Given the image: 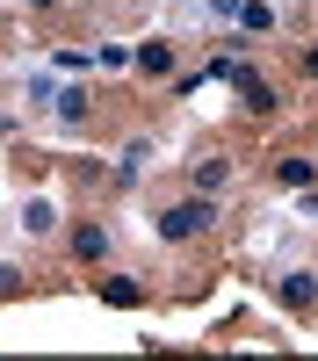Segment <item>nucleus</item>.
I'll return each instance as SVG.
<instances>
[{"mask_svg":"<svg viewBox=\"0 0 318 361\" xmlns=\"http://www.w3.org/2000/svg\"><path fill=\"white\" fill-rule=\"evenodd\" d=\"M29 8H58V0H29Z\"/></svg>","mask_w":318,"mask_h":361,"instance_id":"4468645a","label":"nucleus"},{"mask_svg":"<svg viewBox=\"0 0 318 361\" xmlns=\"http://www.w3.org/2000/svg\"><path fill=\"white\" fill-rule=\"evenodd\" d=\"M73 253H80V260H109V231H102V224H80V231H73Z\"/></svg>","mask_w":318,"mask_h":361,"instance_id":"39448f33","label":"nucleus"},{"mask_svg":"<svg viewBox=\"0 0 318 361\" xmlns=\"http://www.w3.org/2000/svg\"><path fill=\"white\" fill-rule=\"evenodd\" d=\"M282 304H289V311H311V304H318V282H311V275H282Z\"/></svg>","mask_w":318,"mask_h":361,"instance_id":"423d86ee","label":"nucleus"},{"mask_svg":"<svg viewBox=\"0 0 318 361\" xmlns=\"http://www.w3.org/2000/svg\"><path fill=\"white\" fill-rule=\"evenodd\" d=\"M22 231H29V238H51V231H58V209H51L44 195H37V202H22Z\"/></svg>","mask_w":318,"mask_h":361,"instance_id":"7ed1b4c3","label":"nucleus"},{"mask_svg":"<svg viewBox=\"0 0 318 361\" xmlns=\"http://www.w3.org/2000/svg\"><path fill=\"white\" fill-rule=\"evenodd\" d=\"M130 66H137L145 80H166V73H173V44H166V37H152V44H137V51H130Z\"/></svg>","mask_w":318,"mask_h":361,"instance_id":"f03ea898","label":"nucleus"},{"mask_svg":"<svg viewBox=\"0 0 318 361\" xmlns=\"http://www.w3.org/2000/svg\"><path fill=\"white\" fill-rule=\"evenodd\" d=\"M304 73H311V80H318V44H311V51H304Z\"/></svg>","mask_w":318,"mask_h":361,"instance_id":"ddd939ff","label":"nucleus"},{"mask_svg":"<svg viewBox=\"0 0 318 361\" xmlns=\"http://www.w3.org/2000/svg\"><path fill=\"white\" fill-rule=\"evenodd\" d=\"M137 296H145L137 282H102V304H116V311H130V304H137Z\"/></svg>","mask_w":318,"mask_h":361,"instance_id":"9b49d317","label":"nucleus"},{"mask_svg":"<svg viewBox=\"0 0 318 361\" xmlns=\"http://www.w3.org/2000/svg\"><path fill=\"white\" fill-rule=\"evenodd\" d=\"M239 94H246V109H253V116H268V109H275V87L260 80V73H246V80H239Z\"/></svg>","mask_w":318,"mask_h":361,"instance_id":"6e6552de","label":"nucleus"},{"mask_svg":"<svg viewBox=\"0 0 318 361\" xmlns=\"http://www.w3.org/2000/svg\"><path fill=\"white\" fill-rule=\"evenodd\" d=\"M224 173H231L224 159H195V166H188V180H195L202 195H210V188H224Z\"/></svg>","mask_w":318,"mask_h":361,"instance_id":"9d476101","label":"nucleus"},{"mask_svg":"<svg viewBox=\"0 0 318 361\" xmlns=\"http://www.w3.org/2000/svg\"><path fill=\"white\" fill-rule=\"evenodd\" d=\"M210 217H217V202L195 188V195H181V202H166V209H159V238H166V246H181V238L210 231Z\"/></svg>","mask_w":318,"mask_h":361,"instance_id":"f257e3e1","label":"nucleus"},{"mask_svg":"<svg viewBox=\"0 0 318 361\" xmlns=\"http://www.w3.org/2000/svg\"><path fill=\"white\" fill-rule=\"evenodd\" d=\"M51 116H58V123H80V116H87V94H80V87H66V94H51Z\"/></svg>","mask_w":318,"mask_h":361,"instance_id":"1a4fd4ad","label":"nucleus"},{"mask_svg":"<svg viewBox=\"0 0 318 361\" xmlns=\"http://www.w3.org/2000/svg\"><path fill=\"white\" fill-rule=\"evenodd\" d=\"M239 8H246V0H210V15H231V22H239Z\"/></svg>","mask_w":318,"mask_h":361,"instance_id":"f8f14e48","label":"nucleus"},{"mask_svg":"<svg viewBox=\"0 0 318 361\" xmlns=\"http://www.w3.org/2000/svg\"><path fill=\"white\" fill-rule=\"evenodd\" d=\"M275 180H282V188H311V180H318V159H297V152H289V159L275 166Z\"/></svg>","mask_w":318,"mask_h":361,"instance_id":"0eeeda50","label":"nucleus"},{"mask_svg":"<svg viewBox=\"0 0 318 361\" xmlns=\"http://www.w3.org/2000/svg\"><path fill=\"white\" fill-rule=\"evenodd\" d=\"M268 29H275V8L268 0H246L239 8V37H268Z\"/></svg>","mask_w":318,"mask_h":361,"instance_id":"20e7f679","label":"nucleus"}]
</instances>
